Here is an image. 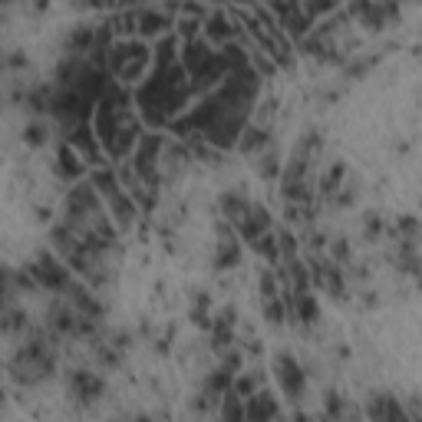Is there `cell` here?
<instances>
[{"instance_id": "cell-1", "label": "cell", "mask_w": 422, "mask_h": 422, "mask_svg": "<svg viewBox=\"0 0 422 422\" xmlns=\"http://www.w3.org/2000/svg\"><path fill=\"white\" fill-rule=\"evenodd\" d=\"M30 274H33V281H40L43 287H56V290H63V287L70 284L66 267H63L56 258H50V254H40L37 261L30 264Z\"/></svg>"}, {"instance_id": "cell-2", "label": "cell", "mask_w": 422, "mask_h": 422, "mask_svg": "<svg viewBox=\"0 0 422 422\" xmlns=\"http://www.w3.org/2000/svg\"><path fill=\"white\" fill-rule=\"evenodd\" d=\"M277 380L284 386V393H290V396L304 393V370H300V363L294 357H281L277 360Z\"/></svg>"}, {"instance_id": "cell-3", "label": "cell", "mask_w": 422, "mask_h": 422, "mask_svg": "<svg viewBox=\"0 0 422 422\" xmlns=\"http://www.w3.org/2000/svg\"><path fill=\"white\" fill-rule=\"evenodd\" d=\"M244 416H248L251 422H271L274 416H277V403H274L271 393H254V396H248Z\"/></svg>"}, {"instance_id": "cell-4", "label": "cell", "mask_w": 422, "mask_h": 422, "mask_svg": "<svg viewBox=\"0 0 422 422\" xmlns=\"http://www.w3.org/2000/svg\"><path fill=\"white\" fill-rule=\"evenodd\" d=\"M370 412L380 422H409L406 419V412H403V406H399L393 396H376L373 399V406H370Z\"/></svg>"}, {"instance_id": "cell-5", "label": "cell", "mask_w": 422, "mask_h": 422, "mask_svg": "<svg viewBox=\"0 0 422 422\" xmlns=\"http://www.w3.org/2000/svg\"><path fill=\"white\" fill-rule=\"evenodd\" d=\"M70 386H73V393L76 396H83V399H96L102 393V380L100 376H93V373H86V370H79L70 380Z\"/></svg>"}, {"instance_id": "cell-6", "label": "cell", "mask_w": 422, "mask_h": 422, "mask_svg": "<svg viewBox=\"0 0 422 422\" xmlns=\"http://www.w3.org/2000/svg\"><path fill=\"white\" fill-rule=\"evenodd\" d=\"M221 208H224V214H228L231 221H235V224H241V221H244V218H248L251 205H248V201H244V198H241V195H224V198H221Z\"/></svg>"}, {"instance_id": "cell-7", "label": "cell", "mask_w": 422, "mask_h": 422, "mask_svg": "<svg viewBox=\"0 0 422 422\" xmlns=\"http://www.w3.org/2000/svg\"><path fill=\"white\" fill-rule=\"evenodd\" d=\"M290 311H297L300 320H317L320 307H317V300H313L311 294H297V297L290 300Z\"/></svg>"}, {"instance_id": "cell-8", "label": "cell", "mask_w": 422, "mask_h": 422, "mask_svg": "<svg viewBox=\"0 0 422 422\" xmlns=\"http://www.w3.org/2000/svg\"><path fill=\"white\" fill-rule=\"evenodd\" d=\"M60 172L66 175V178H79V175H83V162H79V155H76L70 146L60 149Z\"/></svg>"}, {"instance_id": "cell-9", "label": "cell", "mask_w": 422, "mask_h": 422, "mask_svg": "<svg viewBox=\"0 0 422 422\" xmlns=\"http://www.w3.org/2000/svg\"><path fill=\"white\" fill-rule=\"evenodd\" d=\"M241 258V244H237L231 235H224V244L218 251V267H231V264Z\"/></svg>"}, {"instance_id": "cell-10", "label": "cell", "mask_w": 422, "mask_h": 422, "mask_svg": "<svg viewBox=\"0 0 422 422\" xmlns=\"http://www.w3.org/2000/svg\"><path fill=\"white\" fill-rule=\"evenodd\" d=\"M24 139H26V142H30V146H40V142H43V139H47V129H43V125H40V123L26 125Z\"/></svg>"}]
</instances>
